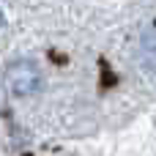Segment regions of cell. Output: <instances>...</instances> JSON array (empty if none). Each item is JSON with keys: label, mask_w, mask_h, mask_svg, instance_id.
Returning a JSON list of instances; mask_svg holds the SVG:
<instances>
[{"label": "cell", "mask_w": 156, "mask_h": 156, "mask_svg": "<svg viewBox=\"0 0 156 156\" xmlns=\"http://www.w3.org/2000/svg\"><path fill=\"white\" fill-rule=\"evenodd\" d=\"M5 85H8V90H11L14 96H30V93H36L38 85H41L38 69H36L33 63H27V60H19V63H14V66L5 71Z\"/></svg>", "instance_id": "cell-1"}, {"label": "cell", "mask_w": 156, "mask_h": 156, "mask_svg": "<svg viewBox=\"0 0 156 156\" xmlns=\"http://www.w3.org/2000/svg\"><path fill=\"white\" fill-rule=\"evenodd\" d=\"M0 25H3V14H0Z\"/></svg>", "instance_id": "cell-2"}]
</instances>
